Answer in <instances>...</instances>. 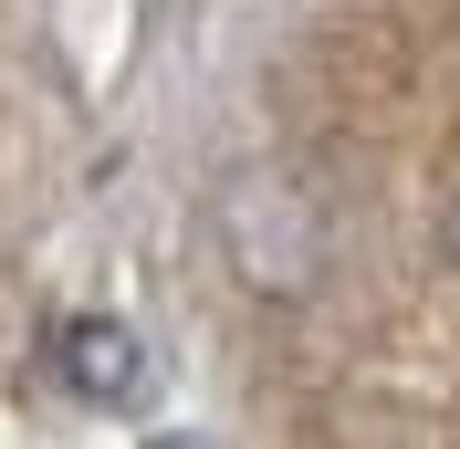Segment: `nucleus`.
Instances as JSON below:
<instances>
[{
	"mask_svg": "<svg viewBox=\"0 0 460 449\" xmlns=\"http://www.w3.org/2000/svg\"><path fill=\"white\" fill-rule=\"evenodd\" d=\"M74 376H84L94 397H126V387H137V345H126V324H74Z\"/></svg>",
	"mask_w": 460,
	"mask_h": 449,
	"instance_id": "1",
	"label": "nucleus"
}]
</instances>
